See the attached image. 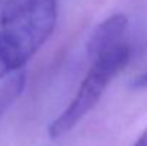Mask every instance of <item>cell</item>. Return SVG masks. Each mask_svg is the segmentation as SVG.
<instances>
[{
    "label": "cell",
    "mask_w": 147,
    "mask_h": 146,
    "mask_svg": "<svg viewBox=\"0 0 147 146\" xmlns=\"http://www.w3.org/2000/svg\"><path fill=\"white\" fill-rule=\"evenodd\" d=\"M129 20L124 14H113L101 22L93 32L89 43L87 52L94 59L100 54L117 48L121 45V39L126 33Z\"/></svg>",
    "instance_id": "cell-3"
},
{
    "label": "cell",
    "mask_w": 147,
    "mask_h": 146,
    "mask_svg": "<svg viewBox=\"0 0 147 146\" xmlns=\"http://www.w3.org/2000/svg\"><path fill=\"white\" fill-rule=\"evenodd\" d=\"M133 146H147V129L139 136V139L136 141V143Z\"/></svg>",
    "instance_id": "cell-6"
},
{
    "label": "cell",
    "mask_w": 147,
    "mask_h": 146,
    "mask_svg": "<svg viewBox=\"0 0 147 146\" xmlns=\"http://www.w3.org/2000/svg\"><path fill=\"white\" fill-rule=\"evenodd\" d=\"M59 0H0V79L22 70L47 42Z\"/></svg>",
    "instance_id": "cell-1"
},
{
    "label": "cell",
    "mask_w": 147,
    "mask_h": 146,
    "mask_svg": "<svg viewBox=\"0 0 147 146\" xmlns=\"http://www.w3.org/2000/svg\"><path fill=\"white\" fill-rule=\"evenodd\" d=\"M131 88L142 90V89H147V72L142 73L140 76H137L133 82H131Z\"/></svg>",
    "instance_id": "cell-5"
},
{
    "label": "cell",
    "mask_w": 147,
    "mask_h": 146,
    "mask_svg": "<svg viewBox=\"0 0 147 146\" xmlns=\"http://www.w3.org/2000/svg\"><path fill=\"white\" fill-rule=\"evenodd\" d=\"M26 83L24 69L10 75V77L0 86V116L9 109V106L20 96Z\"/></svg>",
    "instance_id": "cell-4"
},
{
    "label": "cell",
    "mask_w": 147,
    "mask_h": 146,
    "mask_svg": "<svg viewBox=\"0 0 147 146\" xmlns=\"http://www.w3.org/2000/svg\"><path fill=\"white\" fill-rule=\"evenodd\" d=\"M129 59L130 48L126 43L94 57V63L83 79L77 93L60 116L50 123L49 136L51 139H57L69 133L86 115L90 113L110 82L124 69Z\"/></svg>",
    "instance_id": "cell-2"
}]
</instances>
